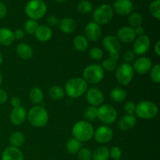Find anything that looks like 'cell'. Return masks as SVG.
<instances>
[{
  "instance_id": "obj_1",
  "label": "cell",
  "mask_w": 160,
  "mask_h": 160,
  "mask_svg": "<svg viewBox=\"0 0 160 160\" xmlns=\"http://www.w3.org/2000/svg\"><path fill=\"white\" fill-rule=\"evenodd\" d=\"M93 126L86 120H80L76 122L72 128V134L73 138L79 142H86L90 141L94 136Z\"/></svg>"
},
{
  "instance_id": "obj_2",
  "label": "cell",
  "mask_w": 160,
  "mask_h": 160,
  "mask_svg": "<svg viewBox=\"0 0 160 160\" xmlns=\"http://www.w3.org/2000/svg\"><path fill=\"white\" fill-rule=\"evenodd\" d=\"M87 90L88 84L83 78H73L67 81L64 91L69 97L76 98L82 96Z\"/></svg>"
},
{
  "instance_id": "obj_3",
  "label": "cell",
  "mask_w": 160,
  "mask_h": 160,
  "mask_svg": "<svg viewBox=\"0 0 160 160\" xmlns=\"http://www.w3.org/2000/svg\"><path fill=\"white\" fill-rule=\"evenodd\" d=\"M27 118L33 127L43 128L48 122V114L43 106H34L27 114Z\"/></svg>"
},
{
  "instance_id": "obj_4",
  "label": "cell",
  "mask_w": 160,
  "mask_h": 160,
  "mask_svg": "<svg viewBox=\"0 0 160 160\" xmlns=\"http://www.w3.org/2000/svg\"><path fill=\"white\" fill-rule=\"evenodd\" d=\"M47 12V5L43 0H31L25 6V13L32 20H38Z\"/></svg>"
},
{
  "instance_id": "obj_5",
  "label": "cell",
  "mask_w": 160,
  "mask_h": 160,
  "mask_svg": "<svg viewBox=\"0 0 160 160\" xmlns=\"http://www.w3.org/2000/svg\"><path fill=\"white\" fill-rule=\"evenodd\" d=\"M83 79L87 84H97L101 82L105 76V71L98 64H92L85 67L83 71Z\"/></svg>"
},
{
  "instance_id": "obj_6",
  "label": "cell",
  "mask_w": 160,
  "mask_h": 160,
  "mask_svg": "<svg viewBox=\"0 0 160 160\" xmlns=\"http://www.w3.org/2000/svg\"><path fill=\"white\" fill-rule=\"evenodd\" d=\"M158 106L151 101H142L136 105L135 113L142 120H151L158 113Z\"/></svg>"
},
{
  "instance_id": "obj_7",
  "label": "cell",
  "mask_w": 160,
  "mask_h": 160,
  "mask_svg": "<svg viewBox=\"0 0 160 160\" xmlns=\"http://www.w3.org/2000/svg\"><path fill=\"white\" fill-rule=\"evenodd\" d=\"M113 10L110 5L102 4L96 8L93 12L94 22L98 25H106L112 20Z\"/></svg>"
},
{
  "instance_id": "obj_8",
  "label": "cell",
  "mask_w": 160,
  "mask_h": 160,
  "mask_svg": "<svg viewBox=\"0 0 160 160\" xmlns=\"http://www.w3.org/2000/svg\"><path fill=\"white\" fill-rule=\"evenodd\" d=\"M134 70L130 63L123 62L119 66L116 71V78L120 84L127 86L132 81L134 78Z\"/></svg>"
},
{
  "instance_id": "obj_9",
  "label": "cell",
  "mask_w": 160,
  "mask_h": 160,
  "mask_svg": "<svg viewBox=\"0 0 160 160\" xmlns=\"http://www.w3.org/2000/svg\"><path fill=\"white\" fill-rule=\"evenodd\" d=\"M102 45L105 49L109 52V56L118 60L120 59V42L117 37L113 35H107L102 40Z\"/></svg>"
},
{
  "instance_id": "obj_10",
  "label": "cell",
  "mask_w": 160,
  "mask_h": 160,
  "mask_svg": "<svg viewBox=\"0 0 160 160\" xmlns=\"http://www.w3.org/2000/svg\"><path fill=\"white\" fill-rule=\"evenodd\" d=\"M98 118L106 124L114 123L117 118V112L115 108L109 104L101 105L98 108Z\"/></svg>"
},
{
  "instance_id": "obj_11",
  "label": "cell",
  "mask_w": 160,
  "mask_h": 160,
  "mask_svg": "<svg viewBox=\"0 0 160 160\" xmlns=\"http://www.w3.org/2000/svg\"><path fill=\"white\" fill-rule=\"evenodd\" d=\"M150 45H151V40L148 35L143 34V35L138 36L134 41L133 52L135 55L142 56L148 51Z\"/></svg>"
},
{
  "instance_id": "obj_12",
  "label": "cell",
  "mask_w": 160,
  "mask_h": 160,
  "mask_svg": "<svg viewBox=\"0 0 160 160\" xmlns=\"http://www.w3.org/2000/svg\"><path fill=\"white\" fill-rule=\"evenodd\" d=\"M93 137L98 143L105 145L112 141L113 138V132L108 126H101L94 131Z\"/></svg>"
},
{
  "instance_id": "obj_13",
  "label": "cell",
  "mask_w": 160,
  "mask_h": 160,
  "mask_svg": "<svg viewBox=\"0 0 160 160\" xmlns=\"http://www.w3.org/2000/svg\"><path fill=\"white\" fill-rule=\"evenodd\" d=\"M86 99L88 102L92 106H98L102 105L104 102V95L99 88L92 87L86 92Z\"/></svg>"
},
{
  "instance_id": "obj_14",
  "label": "cell",
  "mask_w": 160,
  "mask_h": 160,
  "mask_svg": "<svg viewBox=\"0 0 160 160\" xmlns=\"http://www.w3.org/2000/svg\"><path fill=\"white\" fill-rule=\"evenodd\" d=\"M133 69L136 73L144 75L150 71L152 67V62L151 59L145 56H142L136 59L132 66Z\"/></svg>"
},
{
  "instance_id": "obj_15",
  "label": "cell",
  "mask_w": 160,
  "mask_h": 160,
  "mask_svg": "<svg viewBox=\"0 0 160 160\" xmlns=\"http://www.w3.org/2000/svg\"><path fill=\"white\" fill-rule=\"evenodd\" d=\"M112 8L113 12L119 15L126 16L132 12L134 6L131 0H116Z\"/></svg>"
},
{
  "instance_id": "obj_16",
  "label": "cell",
  "mask_w": 160,
  "mask_h": 160,
  "mask_svg": "<svg viewBox=\"0 0 160 160\" xmlns=\"http://www.w3.org/2000/svg\"><path fill=\"white\" fill-rule=\"evenodd\" d=\"M84 34L88 41L96 42L102 35L101 27L95 22H89L84 28Z\"/></svg>"
},
{
  "instance_id": "obj_17",
  "label": "cell",
  "mask_w": 160,
  "mask_h": 160,
  "mask_svg": "<svg viewBox=\"0 0 160 160\" xmlns=\"http://www.w3.org/2000/svg\"><path fill=\"white\" fill-rule=\"evenodd\" d=\"M117 39L122 43H131L134 42L136 38V34L134 33V28L131 27L125 26L120 28L117 31Z\"/></svg>"
},
{
  "instance_id": "obj_18",
  "label": "cell",
  "mask_w": 160,
  "mask_h": 160,
  "mask_svg": "<svg viewBox=\"0 0 160 160\" xmlns=\"http://www.w3.org/2000/svg\"><path fill=\"white\" fill-rule=\"evenodd\" d=\"M27 118V110L23 106H19L12 109L11 111L9 120L10 122L15 126H20L23 124Z\"/></svg>"
},
{
  "instance_id": "obj_19",
  "label": "cell",
  "mask_w": 160,
  "mask_h": 160,
  "mask_svg": "<svg viewBox=\"0 0 160 160\" xmlns=\"http://www.w3.org/2000/svg\"><path fill=\"white\" fill-rule=\"evenodd\" d=\"M52 31L51 28L48 27V25H38L37 30L34 32V35L35 38L42 42H46L48 41L51 40L52 38Z\"/></svg>"
},
{
  "instance_id": "obj_20",
  "label": "cell",
  "mask_w": 160,
  "mask_h": 160,
  "mask_svg": "<svg viewBox=\"0 0 160 160\" xmlns=\"http://www.w3.org/2000/svg\"><path fill=\"white\" fill-rule=\"evenodd\" d=\"M2 160H23V154L18 148L8 147L2 154Z\"/></svg>"
},
{
  "instance_id": "obj_21",
  "label": "cell",
  "mask_w": 160,
  "mask_h": 160,
  "mask_svg": "<svg viewBox=\"0 0 160 160\" xmlns=\"http://www.w3.org/2000/svg\"><path fill=\"white\" fill-rule=\"evenodd\" d=\"M136 123H137V119L135 116L127 114L120 118L118 125L120 130L123 131H128L135 126Z\"/></svg>"
},
{
  "instance_id": "obj_22",
  "label": "cell",
  "mask_w": 160,
  "mask_h": 160,
  "mask_svg": "<svg viewBox=\"0 0 160 160\" xmlns=\"http://www.w3.org/2000/svg\"><path fill=\"white\" fill-rule=\"evenodd\" d=\"M59 27L62 32L65 34H71L76 31L78 26H77V22L73 19L67 17L59 21Z\"/></svg>"
},
{
  "instance_id": "obj_23",
  "label": "cell",
  "mask_w": 160,
  "mask_h": 160,
  "mask_svg": "<svg viewBox=\"0 0 160 160\" xmlns=\"http://www.w3.org/2000/svg\"><path fill=\"white\" fill-rule=\"evenodd\" d=\"M15 41L13 32L6 28H0V45L3 46L11 45Z\"/></svg>"
},
{
  "instance_id": "obj_24",
  "label": "cell",
  "mask_w": 160,
  "mask_h": 160,
  "mask_svg": "<svg viewBox=\"0 0 160 160\" xmlns=\"http://www.w3.org/2000/svg\"><path fill=\"white\" fill-rule=\"evenodd\" d=\"M16 52L18 56L21 59L28 60L32 58L34 52L32 48L27 43H20L17 46Z\"/></svg>"
},
{
  "instance_id": "obj_25",
  "label": "cell",
  "mask_w": 160,
  "mask_h": 160,
  "mask_svg": "<svg viewBox=\"0 0 160 160\" xmlns=\"http://www.w3.org/2000/svg\"><path fill=\"white\" fill-rule=\"evenodd\" d=\"M73 47L79 52H84L88 48V40L82 34L77 35L73 41Z\"/></svg>"
},
{
  "instance_id": "obj_26",
  "label": "cell",
  "mask_w": 160,
  "mask_h": 160,
  "mask_svg": "<svg viewBox=\"0 0 160 160\" xmlns=\"http://www.w3.org/2000/svg\"><path fill=\"white\" fill-rule=\"evenodd\" d=\"M110 98L115 102H122L127 98V92L122 88L116 87L110 92Z\"/></svg>"
},
{
  "instance_id": "obj_27",
  "label": "cell",
  "mask_w": 160,
  "mask_h": 160,
  "mask_svg": "<svg viewBox=\"0 0 160 160\" xmlns=\"http://www.w3.org/2000/svg\"><path fill=\"white\" fill-rule=\"evenodd\" d=\"M29 98L34 105H38L42 102L44 99V93L39 88L34 87L31 89L29 92Z\"/></svg>"
},
{
  "instance_id": "obj_28",
  "label": "cell",
  "mask_w": 160,
  "mask_h": 160,
  "mask_svg": "<svg viewBox=\"0 0 160 160\" xmlns=\"http://www.w3.org/2000/svg\"><path fill=\"white\" fill-rule=\"evenodd\" d=\"M25 142V137L23 133L20 131H16L13 132L9 137V143L11 146L15 147V148H19L22 146Z\"/></svg>"
},
{
  "instance_id": "obj_29",
  "label": "cell",
  "mask_w": 160,
  "mask_h": 160,
  "mask_svg": "<svg viewBox=\"0 0 160 160\" xmlns=\"http://www.w3.org/2000/svg\"><path fill=\"white\" fill-rule=\"evenodd\" d=\"M109 150L106 147L101 146L95 150L92 154L93 160H108L109 158Z\"/></svg>"
},
{
  "instance_id": "obj_30",
  "label": "cell",
  "mask_w": 160,
  "mask_h": 160,
  "mask_svg": "<svg viewBox=\"0 0 160 160\" xmlns=\"http://www.w3.org/2000/svg\"><path fill=\"white\" fill-rule=\"evenodd\" d=\"M65 91L58 85L52 86L48 90V95L51 97L52 99L59 101V100H62V98L65 97Z\"/></svg>"
},
{
  "instance_id": "obj_31",
  "label": "cell",
  "mask_w": 160,
  "mask_h": 160,
  "mask_svg": "<svg viewBox=\"0 0 160 160\" xmlns=\"http://www.w3.org/2000/svg\"><path fill=\"white\" fill-rule=\"evenodd\" d=\"M66 148H67L68 152L70 154H77L80 151V149L82 148V143L77 140L76 138H73L67 142Z\"/></svg>"
},
{
  "instance_id": "obj_32",
  "label": "cell",
  "mask_w": 160,
  "mask_h": 160,
  "mask_svg": "<svg viewBox=\"0 0 160 160\" xmlns=\"http://www.w3.org/2000/svg\"><path fill=\"white\" fill-rule=\"evenodd\" d=\"M128 22L131 28H138V27L142 26V23H143V17H142V14L139 13L138 12H131L128 18Z\"/></svg>"
},
{
  "instance_id": "obj_33",
  "label": "cell",
  "mask_w": 160,
  "mask_h": 160,
  "mask_svg": "<svg viewBox=\"0 0 160 160\" xmlns=\"http://www.w3.org/2000/svg\"><path fill=\"white\" fill-rule=\"evenodd\" d=\"M117 59H114V58L109 56L107 59H105L102 63L101 67L104 70H107V71H113L117 68Z\"/></svg>"
},
{
  "instance_id": "obj_34",
  "label": "cell",
  "mask_w": 160,
  "mask_h": 160,
  "mask_svg": "<svg viewBox=\"0 0 160 160\" xmlns=\"http://www.w3.org/2000/svg\"><path fill=\"white\" fill-rule=\"evenodd\" d=\"M78 9L83 14L90 13L93 10V5L88 0H81L78 5Z\"/></svg>"
},
{
  "instance_id": "obj_35",
  "label": "cell",
  "mask_w": 160,
  "mask_h": 160,
  "mask_svg": "<svg viewBox=\"0 0 160 160\" xmlns=\"http://www.w3.org/2000/svg\"><path fill=\"white\" fill-rule=\"evenodd\" d=\"M84 118L88 121H94L98 118V108L90 106L86 109L84 113Z\"/></svg>"
},
{
  "instance_id": "obj_36",
  "label": "cell",
  "mask_w": 160,
  "mask_h": 160,
  "mask_svg": "<svg viewBox=\"0 0 160 160\" xmlns=\"http://www.w3.org/2000/svg\"><path fill=\"white\" fill-rule=\"evenodd\" d=\"M148 9L152 16L159 20L160 19V0H154L152 2Z\"/></svg>"
},
{
  "instance_id": "obj_37",
  "label": "cell",
  "mask_w": 160,
  "mask_h": 160,
  "mask_svg": "<svg viewBox=\"0 0 160 160\" xmlns=\"http://www.w3.org/2000/svg\"><path fill=\"white\" fill-rule=\"evenodd\" d=\"M38 27V23L37 20H32V19H29L24 23L25 31L30 34H34Z\"/></svg>"
},
{
  "instance_id": "obj_38",
  "label": "cell",
  "mask_w": 160,
  "mask_h": 160,
  "mask_svg": "<svg viewBox=\"0 0 160 160\" xmlns=\"http://www.w3.org/2000/svg\"><path fill=\"white\" fill-rule=\"evenodd\" d=\"M150 78L156 84L160 83V65L156 64L150 70Z\"/></svg>"
},
{
  "instance_id": "obj_39",
  "label": "cell",
  "mask_w": 160,
  "mask_h": 160,
  "mask_svg": "<svg viewBox=\"0 0 160 160\" xmlns=\"http://www.w3.org/2000/svg\"><path fill=\"white\" fill-rule=\"evenodd\" d=\"M89 56L94 60H99L103 57V51L98 47H92L89 50Z\"/></svg>"
},
{
  "instance_id": "obj_40",
  "label": "cell",
  "mask_w": 160,
  "mask_h": 160,
  "mask_svg": "<svg viewBox=\"0 0 160 160\" xmlns=\"http://www.w3.org/2000/svg\"><path fill=\"white\" fill-rule=\"evenodd\" d=\"M78 159L79 160H92V152L88 148H81L78 152Z\"/></svg>"
},
{
  "instance_id": "obj_41",
  "label": "cell",
  "mask_w": 160,
  "mask_h": 160,
  "mask_svg": "<svg viewBox=\"0 0 160 160\" xmlns=\"http://www.w3.org/2000/svg\"><path fill=\"white\" fill-rule=\"evenodd\" d=\"M109 156L115 160H120L122 156V151L120 147L113 146L109 151Z\"/></svg>"
},
{
  "instance_id": "obj_42",
  "label": "cell",
  "mask_w": 160,
  "mask_h": 160,
  "mask_svg": "<svg viewBox=\"0 0 160 160\" xmlns=\"http://www.w3.org/2000/svg\"><path fill=\"white\" fill-rule=\"evenodd\" d=\"M123 109L128 115H134L135 113L136 105L133 102H127L124 104Z\"/></svg>"
},
{
  "instance_id": "obj_43",
  "label": "cell",
  "mask_w": 160,
  "mask_h": 160,
  "mask_svg": "<svg viewBox=\"0 0 160 160\" xmlns=\"http://www.w3.org/2000/svg\"><path fill=\"white\" fill-rule=\"evenodd\" d=\"M135 58V54L132 50H128L123 54V60L126 63H130L131 62L134 60Z\"/></svg>"
},
{
  "instance_id": "obj_44",
  "label": "cell",
  "mask_w": 160,
  "mask_h": 160,
  "mask_svg": "<svg viewBox=\"0 0 160 160\" xmlns=\"http://www.w3.org/2000/svg\"><path fill=\"white\" fill-rule=\"evenodd\" d=\"M47 23H48V27H56L59 25V20L56 16H49L47 18Z\"/></svg>"
},
{
  "instance_id": "obj_45",
  "label": "cell",
  "mask_w": 160,
  "mask_h": 160,
  "mask_svg": "<svg viewBox=\"0 0 160 160\" xmlns=\"http://www.w3.org/2000/svg\"><path fill=\"white\" fill-rule=\"evenodd\" d=\"M7 6L4 2L0 1V19H3L7 15Z\"/></svg>"
},
{
  "instance_id": "obj_46",
  "label": "cell",
  "mask_w": 160,
  "mask_h": 160,
  "mask_svg": "<svg viewBox=\"0 0 160 160\" xmlns=\"http://www.w3.org/2000/svg\"><path fill=\"white\" fill-rule=\"evenodd\" d=\"M24 31L22 29H17L13 32L14 38H15V39H17V40H21V39H23V38H24Z\"/></svg>"
},
{
  "instance_id": "obj_47",
  "label": "cell",
  "mask_w": 160,
  "mask_h": 160,
  "mask_svg": "<svg viewBox=\"0 0 160 160\" xmlns=\"http://www.w3.org/2000/svg\"><path fill=\"white\" fill-rule=\"evenodd\" d=\"M8 100V95L6 92L3 89L0 88V105L4 104Z\"/></svg>"
},
{
  "instance_id": "obj_48",
  "label": "cell",
  "mask_w": 160,
  "mask_h": 160,
  "mask_svg": "<svg viewBox=\"0 0 160 160\" xmlns=\"http://www.w3.org/2000/svg\"><path fill=\"white\" fill-rule=\"evenodd\" d=\"M10 102L13 108L19 107V106H21V100H20V98L19 97H12L11 98Z\"/></svg>"
},
{
  "instance_id": "obj_49",
  "label": "cell",
  "mask_w": 160,
  "mask_h": 160,
  "mask_svg": "<svg viewBox=\"0 0 160 160\" xmlns=\"http://www.w3.org/2000/svg\"><path fill=\"white\" fill-rule=\"evenodd\" d=\"M134 33H135L136 36H137V35L138 36L143 35L144 32H145V30H144V28H142V26L134 28Z\"/></svg>"
},
{
  "instance_id": "obj_50",
  "label": "cell",
  "mask_w": 160,
  "mask_h": 160,
  "mask_svg": "<svg viewBox=\"0 0 160 160\" xmlns=\"http://www.w3.org/2000/svg\"><path fill=\"white\" fill-rule=\"evenodd\" d=\"M160 41L159 40L157 42H156V45H155V52L157 55L158 56H160Z\"/></svg>"
},
{
  "instance_id": "obj_51",
  "label": "cell",
  "mask_w": 160,
  "mask_h": 160,
  "mask_svg": "<svg viewBox=\"0 0 160 160\" xmlns=\"http://www.w3.org/2000/svg\"><path fill=\"white\" fill-rule=\"evenodd\" d=\"M2 62H3V57H2V56L1 53H0V66L2 64Z\"/></svg>"
},
{
  "instance_id": "obj_52",
  "label": "cell",
  "mask_w": 160,
  "mask_h": 160,
  "mask_svg": "<svg viewBox=\"0 0 160 160\" xmlns=\"http://www.w3.org/2000/svg\"><path fill=\"white\" fill-rule=\"evenodd\" d=\"M2 73H1V71H0V85H1L2 84Z\"/></svg>"
},
{
  "instance_id": "obj_53",
  "label": "cell",
  "mask_w": 160,
  "mask_h": 160,
  "mask_svg": "<svg viewBox=\"0 0 160 160\" xmlns=\"http://www.w3.org/2000/svg\"><path fill=\"white\" fill-rule=\"evenodd\" d=\"M55 1L57 2H59V3H62V2H65L67 0H55Z\"/></svg>"
}]
</instances>
